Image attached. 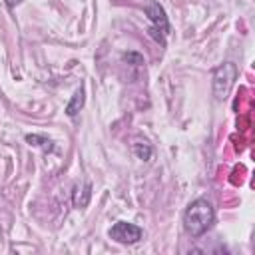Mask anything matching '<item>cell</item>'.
<instances>
[{
    "label": "cell",
    "mask_w": 255,
    "mask_h": 255,
    "mask_svg": "<svg viewBox=\"0 0 255 255\" xmlns=\"http://www.w3.org/2000/svg\"><path fill=\"white\" fill-rule=\"evenodd\" d=\"M133 151H135V155H137L139 159H143V161H147V159L151 157V147H149L147 143H143V141H137V143L133 145Z\"/></svg>",
    "instance_id": "7"
},
{
    "label": "cell",
    "mask_w": 255,
    "mask_h": 255,
    "mask_svg": "<svg viewBox=\"0 0 255 255\" xmlns=\"http://www.w3.org/2000/svg\"><path fill=\"white\" fill-rule=\"evenodd\" d=\"M124 60H126V62H133L135 66H139V64H143V58H141L139 54H135V52H129V54H124Z\"/></svg>",
    "instance_id": "8"
},
{
    "label": "cell",
    "mask_w": 255,
    "mask_h": 255,
    "mask_svg": "<svg viewBox=\"0 0 255 255\" xmlns=\"http://www.w3.org/2000/svg\"><path fill=\"white\" fill-rule=\"evenodd\" d=\"M145 14L151 22V28H149V36L159 42L161 46H165V34L169 32V22H167V16H165V10L159 6V2L155 0H149L145 4Z\"/></svg>",
    "instance_id": "3"
},
{
    "label": "cell",
    "mask_w": 255,
    "mask_h": 255,
    "mask_svg": "<svg viewBox=\"0 0 255 255\" xmlns=\"http://www.w3.org/2000/svg\"><path fill=\"white\" fill-rule=\"evenodd\" d=\"M26 141H28L30 145H40V147H44L46 151H52V149H54V143H52L48 137H44V135L28 133V135H26Z\"/></svg>",
    "instance_id": "6"
},
{
    "label": "cell",
    "mask_w": 255,
    "mask_h": 255,
    "mask_svg": "<svg viewBox=\"0 0 255 255\" xmlns=\"http://www.w3.org/2000/svg\"><path fill=\"white\" fill-rule=\"evenodd\" d=\"M237 66L233 62H223L221 66H217L213 70V96L217 102H223L227 98V94L231 92L235 80H237Z\"/></svg>",
    "instance_id": "2"
},
{
    "label": "cell",
    "mask_w": 255,
    "mask_h": 255,
    "mask_svg": "<svg viewBox=\"0 0 255 255\" xmlns=\"http://www.w3.org/2000/svg\"><path fill=\"white\" fill-rule=\"evenodd\" d=\"M215 223V209L211 201L199 197L191 201L183 211V229L191 237H201Z\"/></svg>",
    "instance_id": "1"
},
{
    "label": "cell",
    "mask_w": 255,
    "mask_h": 255,
    "mask_svg": "<svg viewBox=\"0 0 255 255\" xmlns=\"http://www.w3.org/2000/svg\"><path fill=\"white\" fill-rule=\"evenodd\" d=\"M108 235H110V239H114L116 243L133 245V243H137V241L143 237V231H141L137 225L129 223V221H118V223H114V225L110 227Z\"/></svg>",
    "instance_id": "4"
},
{
    "label": "cell",
    "mask_w": 255,
    "mask_h": 255,
    "mask_svg": "<svg viewBox=\"0 0 255 255\" xmlns=\"http://www.w3.org/2000/svg\"><path fill=\"white\" fill-rule=\"evenodd\" d=\"M22 2H24V0H6V6H8V8H16V6L22 4Z\"/></svg>",
    "instance_id": "9"
},
{
    "label": "cell",
    "mask_w": 255,
    "mask_h": 255,
    "mask_svg": "<svg viewBox=\"0 0 255 255\" xmlns=\"http://www.w3.org/2000/svg\"><path fill=\"white\" fill-rule=\"evenodd\" d=\"M84 100H86V96H84V88L76 90V94L72 96V100H70L68 106H66V114H68L70 118H76L78 112L84 108Z\"/></svg>",
    "instance_id": "5"
}]
</instances>
